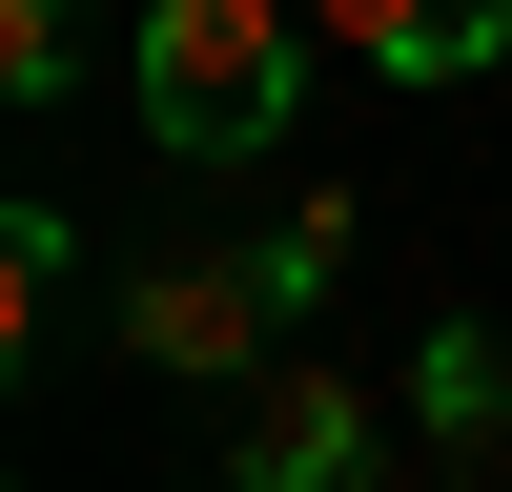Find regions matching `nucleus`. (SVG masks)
<instances>
[{"instance_id":"nucleus-6","label":"nucleus","mask_w":512,"mask_h":492,"mask_svg":"<svg viewBox=\"0 0 512 492\" xmlns=\"http://www.w3.org/2000/svg\"><path fill=\"white\" fill-rule=\"evenodd\" d=\"M82 82V0H0V103H62Z\"/></svg>"},{"instance_id":"nucleus-5","label":"nucleus","mask_w":512,"mask_h":492,"mask_svg":"<svg viewBox=\"0 0 512 492\" xmlns=\"http://www.w3.org/2000/svg\"><path fill=\"white\" fill-rule=\"evenodd\" d=\"M410 410H431V451H451V472L492 451V410H512V369H492V328H472V308H451L431 349H410Z\"/></svg>"},{"instance_id":"nucleus-4","label":"nucleus","mask_w":512,"mask_h":492,"mask_svg":"<svg viewBox=\"0 0 512 492\" xmlns=\"http://www.w3.org/2000/svg\"><path fill=\"white\" fill-rule=\"evenodd\" d=\"M308 41L369 82H472V62H512V0H308Z\"/></svg>"},{"instance_id":"nucleus-3","label":"nucleus","mask_w":512,"mask_h":492,"mask_svg":"<svg viewBox=\"0 0 512 492\" xmlns=\"http://www.w3.org/2000/svg\"><path fill=\"white\" fill-rule=\"evenodd\" d=\"M369 472H390V451H369V390H349V369H287V390L226 431V492H369Z\"/></svg>"},{"instance_id":"nucleus-1","label":"nucleus","mask_w":512,"mask_h":492,"mask_svg":"<svg viewBox=\"0 0 512 492\" xmlns=\"http://www.w3.org/2000/svg\"><path fill=\"white\" fill-rule=\"evenodd\" d=\"M287 82H308V0H144V123H164L185 164L267 144Z\"/></svg>"},{"instance_id":"nucleus-2","label":"nucleus","mask_w":512,"mask_h":492,"mask_svg":"<svg viewBox=\"0 0 512 492\" xmlns=\"http://www.w3.org/2000/svg\"><path fill=\"white\" fill-rule=\"evenodd\" d=\"M267 328H287L267 246H185V267H144V287H123V349H144V369H246Z\"/></svg>"}]
</instances>
